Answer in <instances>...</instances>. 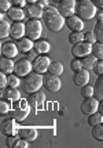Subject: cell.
Instances as JSON below:
<instances>
[{
  "mask_svg": "<svg viewBox=\"0 0 103 148\" xmlns=\"http://www.w3.org/2000/svg\"><path fill=\"white\" fill-rule=\"evenodd\" d=\"M90 79H91L90 71L85 69V68L80 69V71H76L74 75H73V82H74V84L78 86V87H83L85 84H88L90 83Z\"/></svg>",
  "mask_w": 103,
  "mask_h": 148,
  "instance_id": "4fadbf2b",
  "label": "cell"
},
{
  "mask_svg": "<svg viewBox=\"0 0 103 148\" xmlns=\"http://www.w3.org/2000/svg\"><path fill=\"white\" fill-rule=\"evenodd\" d=\"M17 134L20 136L21 138H24L26 141H34L37 138V130L33 127H24V129H18Z\"/></svg>",
  "mask_w": 103,
  "mask_h": 148,
  "instance_id": "d6986e66",
  "label": "cell"
},
{
  "mask_svg": "<svg viewBox=\"0 0 103 148\" xmlns=\"http://www.w3.org/2000/svg\"><path fill=\"white\" fill-rule=\"evenodd\" d=\"M95 6L98 7V8H100V10H103V0H91Z\"/></svg>",
  "mask_w": 103,
  "mask_h": 148,
  "instance_id": "bcb514c9",
  "label": "cell"
},
{
  "mask_svg": "<svg viewBox=\"0 0 103 148\" xmlns=\"http://www.w3.org/2000/svg\"><path fill=\"white\" fill-rule=\"evenodd\" d=\"M67 40H69L70 45H77V43H80V42L84 40V33L83 32H71V33H69Z\"/></svg>",
  "mask_w": 103,
  "mask_h": 148,
  "instance_id": "1f68e13d",
  "label": "cell"
},
{
  "mask_svg": "<svg viewBox=\"0 0 103 148\" xmlns=\"http://www.w3.org/2000/svg\"><path fill=\"white\" fill-rule=\"evenodd\" d=\"M25 11H24V8L22 7H17V6H13L8 11H7V17L14 21V22H18V21H24L25 18Z\"/></svg>",
  "mask_w": 103,
  "mask_h": 148,
  "instance_id": "ffe728a7",
  "label": "cell"
},
{
  "mask_svg": "<svg viewBox=\"0 0 103 148\" xmlns=\"http://www.w3.org/2000/svg\"><path fill=\"white\" fill-rule=\"evenodd\" d=\"M50 64H51V60L47 57V56H43V54H39V56L32 61L33 71L37 72V73H41V75H44V73L48 72Z\"/></svg>",
  "mask_w": 103,
  "mask_h": 148,
  "instance_id": "ba28073f",
  "label": "cell"
},
{
  "mask_svg": "<svg viewBox=\"0 0 103 148\" xmlns=\"http://www.w3.org/2000/svg\"><path fill=\"white\" fill-rule=\"evenodd\" d=\"M1 97L8 100V101H11V103H15V101L21 100V93L17 87H6L1 91Z\"/></svg>",
  "mask_w": 103,
  "mask_h": 148,
  "instance_id": "44dd1931",
  "label": "cell"
},
{
  "mask_svg": "<svg viewBox=\"0 0 103 148\" xmlns=\"http://www.w3.org/2000/svg\"><path fill=\"white\" fill-rule=\"evenodd\" d=\"M94 89H95V97H96L98 100H102L103 98V75L98 76Z\"/></svg>",
  "mask_w": 103,
  "mask_h": 148,
  "instance_id": "4316f807",
  "label": "cell"
},
{
  "mask_svg": "<svg viewBox=\"0 0 103 148\" xmlns=\"http://www.w3.org/2000/svg\"><path fill=\"white\" fill-rule=\"evenodd\" d=\"M33 71V65H32V61L28 60V58H21L15 62V68H14V73L18 75L20 77H24L26 76L28 73H30Z\"/></svg>",
  "mask_w": 103,
  "mask_h": 148,
  "instance_id": "30bf717a",
  "label": "cell"
},
{
  "mask_svg": "<svg viewBox=\"0 0 103 148\" xmlns=\"http://www.w3.org/2000/svg\"><path fill=\"white\" fill-rule=\"evenodd\" d=\"M100 19H102V21H103V14H102V18H100Z\"/></svg>",
  "mask_w": 103,
  "mask_h": 148,
  "instance_id": "f907efd6",
  "label": "cell"
},
{
  "mask_svg": "<svg viewBox=\"0 0 103 148\" xmlns=\"http://www.w3.org/2000/svg\"><path fill=\"white\" fill-rule=\"evenodd\" d=\"M21 84H22V82L20 80L18 75H15V73H10L8 75V86L7 87H18Z\"/></svg>",
  "mask_w": 103,
  "mask_h": 148,
  "instance_id": "e575fe53",
  "label": "cell"
},
{
  "mask_svg": "<svg viewBox=\"0 0 103 148\" xmlns=\"http://www.w3.org/2000/svg\"><path fill=\"white\" fill-rule=\"evenodd\" d=\"M70 66L74 72L83 69V61H81V58H74V60L70 62Z\"/></svg>",
  "mask_w": 103,
  "mask_h": 148,
  "instance_id": "f35d334b",
  "label": "cell"
},
{
  "mask_svg": "<svg viewBox=\"0 0 103 148\" xmlns=\"http://www.w3.org/2000/svg\"><path fill=\"white\" fill-rule=\"evenodd\" d=\"M43 22L51 32H59L66 24V18L58 11L55 7H45L43 14Z\"/></svg>",
  "mask_w": 103,
  "mask_h": 148,
  "instance_id": "6da1fadb",
  "label": "cell"
},
{
  "mask_svg": "<svg viewBox=\"0 0 103 148\" xmlns=\"http://www.w3.org/2000/svg\"><path fill=\"white\" fill-rule=\"evenodd\" d=\"M11 107H13V103L8 101V100H6V98L0 101V112H1L3 115L8 114V112L11 111Z\"/></svg>",
  "mask_w": 103,
  "mask_h": 148,
  "instance_id": "d590c367",
  "label": "cell"
},
{
  "mask_svg": "<svg viewBox=\"0 0 103 148\" xmlns=\"http://www.w3.org/2000/svg\"><path fill=\"white\" fill-rule=\"evenodd\" d=\"M33 49L39 53V54H47V53L50 51L51 46H50V42H48V40H45V39H39V40L34 42V47H33Z\"/></svg>",
  "mask_w": 103,
  "mask_h": 148,
  "instance_id": "cb8c5ba5",
  "label": "cell"
},
{
  "mask_svg": "<svg viewBox=\"0 0 103 148\" xmlns=\"http://www.w3.org/2000/svg\"><path fill=\"white\" fill-rule=\"evenodd\" d=\"M30 112V104L29 101H25V100H18L13 103V107H11V111H10V115L11 118H14L17 122H21L28 118Z\"/></svg>",
  "mask_w": 103,
  "mask_h": 148,
  "instance_id": "277c9868",
  "label": "cell"
},
{
  "mask_svg": "<svg viewBox=\"0 0 103 148\" xmlns=\"http://www.w3.org/2000/svg\"><path fill=\"white\" fill-rule=\"evenodd\" d=\"M66 25H67V28L70 29L71 32H81L84 28V22L78 15L74 14V15L66 18Z\"/></svg>",
  "mask_w": 103,
  "mask_h": 148,
  "instance_id": "5bb4252c",
  "label": "cell"
},
{
  "mask_svg": "<svg viewBox=\"0 0 103 148\" xmlns=\"http://www.w3.org/2000/svg\"><path fill=\"white\" fill-rule=\"evenodd\" d=\"M76 6H77V0H59L58 11L65 18H67L76 14Z\"/></svg>",
  "mask_w": 103,
  "mask_h": 148,
  "instance_id": "9c48e42d",
  "label": "cell"
},
{
  "mask_svg": "<svg viewBox=\"0 0 103 148\" xmlns=\"http://www.w3.org/2000/svg\"><path fill=\"white\" fill-rule=\"evenodd\" d=\"M81 96L84 98H90V97H94L95 96V89H94V86H91V84H85L81 87Z\"/></svg>",
  "mask_w": 103,
  "mask_h": 148,
  "instance_id": "836d02e7",
  "label": "cell"
},
{
  "mask_svg": "<svg viewBox=\"0 0 103 148\" xmlns=\"http://www.w3.org/2000/svg\"><path fill=\"white\" fill-rule=\"evenodd\" d=\"M90 54H92V45L85 40L71 46V56L74 58H84Z\"/></svg>",
  "mask_w": 103,
  "mask_h": 148,
  "instance_id": "52a82bcc",
  "label": "cell"
},
{
  "mask_svg": "<svg viewBox=\"0 0 103 148\" xmlns=\"http://www.w3.org/2000/svg\"><path fill=\"white\" fill-rule=\"evenodd\" d=\"M28 145H29V141H26V140H24V138H21L17 141V144L14 145V148H28Z\"/></svg>",
  "mask_w": 103,
  "mask_h": 148,
  "instance_id": "7bdbcfd3",
  "label": "cell"
},
{
  "mask_svg": "<svg viewBox=\"0 0 103 148\" xmlns=\"http://www.w3.org/2000/svg\"><path fill=\"white\" fill-rule=\"evenodd\" d=\"M11 3H13V6L22 7V8H24V7L26 6V3H28V1H26V0H13Z\"/></svg>",
  "mask_w": 103,
  "mask_h": 148,
  "instance_id": "f6af8a7d",
  "label": "cell"
},
{
  "mask_svg": "<svg viewBox=\"0 0 103 148\" xmlns=\"http://www.w3.org/2000/svg\"><path fill=\"white\" fill-rule=\"evenodd\" d=\"M21 86H22V89H24L25 93L32 94V93L40 90L43 87V75L32 71L30 73H28L26 76H24Z\"/></svg>",
  "mask_w": 103,
  "mask_h": 148,
  "instance_id": "7a4b0ae2",
  "label": "cell"
},
{
  "mask_svg": "<svg viewBox=\"0 0 103 148\" xmlns=\"http://www.w3.org/2000/svg\"><path fill=\"white\" fill-rule=\"evenodd\" d=\"M84 40L85 42H88L91 45H94L95 42H96V36H95V32L94 31H88V32L84 33Z\"/></svg>",
  "mask_w": 103,
  "mask_h": 148,
  "instance_id": "74e56055",
  "label": "cell"
},
{
  "mask_svg": "<svg viewBox=\"0 0 103 148\" xmlns=\"http://www.w3.org/2000/svg\"><path fill=\"white\" fill-rule=\"evenodd\" d=\"M94 32H95V36H96V42L103 43V21L102 19H99L96 22V25L94 28Z\"/></svg>",
  "mask_w": 103,
  "mask_h": 148,
  "instance_id": "d6a6232c",
  "label": "cell"
},
{
  "mask_svg": "<svg viewBox=\"0 0 103 148\" xmlns=\"http://www.w3.org/2000/svg\"><path fill=\"white\" fill-rule=\"evenodd\" d=\"M98 13V7L91 0H78L76 6V15H78L83 21L92 19Z\"/></svg>",
  "mask_w": 103,
  "mask_h": 148,
  "instance_id": "3957f363",
  "label": "cell"
},
{
  "mask_svg": "<svg viewBox=\"0 0 103 148\" xmlns=\"http://www.w3.org/2000/svg\"><path fill=\"white\" fill-rule=\"evenodd\" d=\"M92 137L98 140V141H103V122L99 123V125H95L92 126Z\"/></svg>",
  "mask_w": 103,
  "mask_h": 148,
  "instance_id": "f546056e",
  "label": "cell"
},
{
  "mask_svg": "<svg viewBox=\"0 0 103 148\" xmlns=\"http://www.w3.org/2000/svg\"><path fill=\"white\" fill-rule=\"evenodd\" d=\"M55 1H59V0H55Z\"/></svg>",
  "mask_w": 103,
  "mask_h": 148,
  "instance_id": "816d5d0a",
  "label": "cell"
},
{
  "mask_svg": "<svg viewBox=\"0 0 103 148\" xmlns=\"http://www.w3.org/2000/svg\"><path fill=\"white\" fill-rule=\"evenodd\" d=\"M26 14L30 17V18H43V14H44V8L40 6L39 3H32V4H28L26 7Z\"/></svg>",
  "mask_w": 103,
  "mask_h": 148,
  "instance_id": "ac0fdd59",
  "label": "cell"
},
{
  "mask_svg": "<svg viewBox=\"0 0 103 148\" xmlns=\"http://www.w3.org/2000/svg\"><path fill=\"white\" fill-rule=\"evenodd\" d=\"M11 7H13V3L10 0H0V11L1 13H7Z\"/></svg>",
  "mask_w": 103,
  "mask_h": 148,
  "instance_id": "ab89813d",
  "label": "cell"
},
{
  "mask_svg": "<svg viewBox=\"0 0 103 148\" xmlns=\"http://www.w3.org/2000/svg\"><path fill=\"white\" fill-rule=\"evenodd\" d=\"M99 108V100L96 97H90V98H85L83 103H81V111L85 115H91L94 112H96Z\"/></svg>",
  "mask_w": 103,
  "mask_h": 148,
  "instance_id": "7c38bea8",
  "label": "cell"
},
{
  "mask_svg": "<svg viewBox=\"0 0 103 148\" xmlns=\"http://www.w3.org/2000/svg\"><path fill=\"white\" fill-rule=\"evenodd\" d=\"M14 68H15V62H13V58H0V72H4L7 75H10L14 72Z\"/></svg>",
  "mask_w": 103,
  "mask_h": 148,
  "instance_id": "603a6c76",
  "label": "cell"
},
{
  "mask_svg": "<svg viewBox=\"0 0 103 148\" xmlns=\"http://www.w3.org/2000/svg\"><path fill=\"white\" fill-rule=\"evenodd\" d=\"M10 32H11L10 22H7L4 19H0V38L6 39L7 36H10Z\"/></svg>",
  "mask_w": 103,
  "mask_h": 148,
  "instance_id": "83f0119b",
  "label": "cell"
},
{
  "mask_svg": "<svg viewBox=\"0 0 103 148\" xmlns=\"http://www.w3.org/2000/svg\"><path fill=\"white\" fill-rule=\"evenodd\" d=\"M0 53H1L3 57L15 58L18 56L20 50H18L17 43H14V42H4V43H1V46H0Z\"/></svg>",
  "mask_w": 103,
  "mask_h": 148,
  "instance_id": "8fae6325",
  "label": "cell"
},
{
  "mask_svg": "<svg viewBox=\"0 0 103 148\" xmlns=\"http://www.w3.org/2000/svg\"><path fill=\"white\" fill-rule=\"evenodd\" d=\"M26 1H28V3H29V4H32V3H37V1H39V0H26Z\"/></svg>",
  "mask_w": 103,
  "mask_h": 148,
  "instance_id": "681fc988",
  "label": "cell"
},
{
  "mask_svg": "<svg viewBox=\"0 0 103 148\" xmlns=\"http://www.w3.org/2000/svg\"><path fill=\"white\" fill-rule=\"evenodd\" d=\"M98 111H99L100 114H103V98L99 100V108H98Z\"/></svg>",
  "mask_w": 103,
  "mask_h": 148,
  "instance_id": "c3c4849f",
  "label": "cell"
},
{
  "mask_svg": "<svg viewBox=\"0 0 103 148\" xmlns=\"http://www.w3.org/2000/svg\"><path fill=\"white\" fill-rule=\"evenodd\" d=\"M37 56H39V53L36 51L34 49H32L30 51H28V53H26V58H28V60H30V61H33V60H34V58L37 57Z\"/></svg>",
  "mask_w": 103,
  "mask_h": 148,
  "instance_id": "ee69618b",
  "label": "cell"
},
{
  "mask_svg": "<svg viewBox=\"0 0 103 148\" xmlns=\"http://www.w3.org/2000/svg\"><path fill=\"white\" fill-rule=\"evenodd\" d=\"M77 1H78V0H77Z\"/></svg>",
  "mask_w": 103,
  "mask_h": 148,
  "instance_id": "f5cc1de1",
  "label": "cell"
},
{
  "mask_svg": "<svg viewBox=\"0 0 103 148\" xmlns=\"http://www.w3.org/2000/svg\"><path fill=\"white\" fill-rule=\"evenodd\" d=\"M8 86V75L4 72H0V89H6Z\"/></svg>",
  "mask_w": 103,
  "mask_h": 148,
  "instance_id": "60d3db41",
  "label": "cell"
},
{
  "mask_svg": "<svg viewBox=\"0 0 103 148\" xmlns=\"http://www.w3.org/2000/svg\"><path fill=\"white\" fill-rule=\"evenodd\" d=\"M94 71H95V73H96L98 76H99V75H103V60H98Z\"/></svg>",
  "mask_w": 103,
  "mask_h": 148,
  "instance_id": "b9f144b4",
  "label": "cell"
},
{
  "mask_svg": "<svg viewBox=\"0 0 103 148\" xmlns=\"http://www.w3.org/2000/svg\"><path fill=\"white\" fill-rule=\"evenodd\" d=\"M26 35V25L22 22V21H18V22H14L11 25V32H10V36L14 39V40H20L21 38H24Z\"/></svg>",
  "mask_w": 103,
  "mask_h": 148,
  "instance_id": "9a60e30c",
  "label": "cell"
},
{
  "mask_svg": "<svg viewBox=\"0 0 103 148\" xmlns=\"http://www.w3.org/2000/svg\"><path fill=\"white\" fill-rule=\"evenodd\" d=\"M92 54H94L98 60H103V43L95 42V43L92 45Z\"/></svg>",
  "mask_w": 103,
  "mask_h": 148,
  "instance_id": "4dcf8cb0",
  "label": "cell"
},
{
  "mask_svg": "<svg viewBox=\"0 0 103 148\" xmlns=\"http://www.w3.org/2000/svg\"><path fill=\"white\" fill-rule=\"evenodd\" d=\"M17 46H18V50L21 53H28L30 51L33 47H34V42H33L32 39H29L28 36H24V38H21L20 40H17Z\"/></svg>",
  "mask_w": 103,
  "mask_h": 148,
  "instance_id": "7402d4cb",
  "label": "cell"
},
{
  "mask_svg": "<svg viewBox=\"0 0 103 148\" xmlns=\"http://www.w3.org/2000/svg\"><path fill=\"white\" fill-rule=\"evenodd\" d=\"M20 140V136L18 134H11V136H7L6 138V145L7 147H14L15 144H17V141Z\"/></svg>",
  "mask_w": 103,
  "mask_h": 148,
  "instance_id": "8d00e7d4",
  "label": "cell"
},
{
  "mask_svg": "<svg viewBox=\"0 0 103 148\" xmlns=\"http://www.w3.org/2000/svg\"><path fill=\"white\" fill-rule=\"evenodd\" d=\"M44 100H45V94L40 90L32 93V94L29 96V98H28V101H29V104H30V107L34 108V110L41 108V107H43V103H44Z\"/></svg>",
  "mask_w": 103,
  "mask_h": 148,
  "instance_id": "e0dca14e",
  "label": "cell"
},
{
  "mask_svg": "<svg viewBox=\"0 0 103 148\" xmlns=\"http://www.w3.org/2000/svg\"><path fill=\"white\" fill-rule=\"evenodd\" d=\"M26 25V36L29 39H32L33 42L39 40L43 32V24L41 21L37 18H30L28 22H25Z\"/></svg>",
  "mask_w": 103,
  "mask_h": 148,
  "instance_id": "5b68a950",
  "label": "cell"
},
{
  "mask_svg": "<svg viewBox=\"0 0 103 148\" xmlns=\"http://www.w3.org/2000/svg\"><path fill=\"white\" fill-rule=\"evenodd\" d=\"M48 72H50V73H54V75L61 76V75L63 73V64H62L61 61H51L50 68H48Z\"/></svg>",
  "mask_w": 103,
  "mask_h": 148,
  "instance_id": "484cf974",
  "label": "cell"
},
{
  "mask_svg": "<svg viewBox=\"0 0 103 148\" xmlns=\"http://www.w3.org/2000/svg\"><path fill=\"white\" fill-rule=\"evenodd\" d=\"M15 119L14 118H7L1 121V133L6 136H11V134H17V126H15Z\"/></svg>",
  "mask_w": 103,
  "mask_h": 148,
  "instance_id": "2e32d148",
  "label": "cell"
},
{
  "mask_svg": "<svg viewBox=\"0 0 103 148\" xmlns=\"http://www.w3.org/2000/svg\"><path fill=\"white\" fill-rule=\"evenodd\" d=\"M37 3H39V4H40L41 7H43V8H45V7H48V6H47V4H48V0H39Z\"/></svg>",
  "mask_w": 103,
  "mask_h": 148,
  "instance_id": "7dc6e473",
  "label": "cell"
},
{
  "mask_svg": "<svg viewBox=\"0 0 103 148\" xmlns=\"http://www.w3.org/2000/svg\"><path fill=\"white\" fill-rule=\"evenodd\" d=\"M102 122H103V114H100L99 111L88 115V125L90 126H95V125H99Z\"/></svg>",
  "mask_w": 103,
  "mask_h": 148,
  "instance_id": "f1b7e54d",
  "label": "cell"
},
{
  "mask_svg": "<svg viewBox=\"0 0 103 148\" xmlns=\"http://www.w3.org/2000/svg\"><path fill=\"white\" fill-rule=\"evenodd\" d=\"M81 61H83V68L88 69V71H94V68H95V65L98 62V58L94 54H90L87 57L81 58Z\"/></svg>",
  "mask_w": 103,
  "mask_h": 148,
  "instance_id": "d4e9b609",
  "label": "cell"
},
{
  "mask_svg": "<svg viewBox=\"0 0 103 148\" xmlns=\"http://www.w3.org/2000/svg\"><path fill=\"white\" fill-rule=\"evenodd\" d=\"M43 86H44V89H47L51 93H58L62 89V82H61L58 75L47 72L43 75Z\"/></svg>",
  "mask_w": 103,
  "mask_h": 148,
  "instance_id": "8992f818",
  "label": "cell"
}]
</instances>
